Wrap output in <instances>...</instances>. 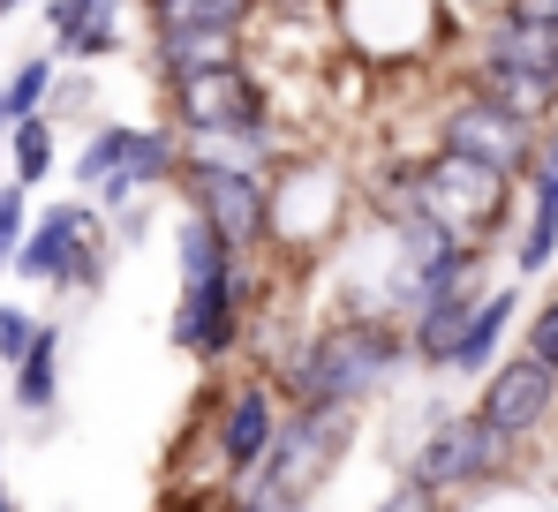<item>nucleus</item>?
<instances>
[{
    "label": "nucleus",
    "instance_id": "obj_1",
    "mask_svg": "<svg viewBox=\"0 0 558 512\" xmlns=\"http://www.w3.org/2000/svg\"><path fill=\"white\" fill-rule=\"evenodd\" d=\"M400 362H415L408 354V325L385 317V309H348V317L317 325L287 354L279 385H287L294 407H348V415H363L371 392H385L400 377Z\"/></svg>",
    "mask_w": 558,
    "mask_h": 512
},
{
    "label": "nucleus",
    "instance_id": "obj_2",
    "mask_svg": "<svg viewBox=\"0 0 558 512\" xmlns=\"http://www.w3.org/2000/svg\"><path fill=\"white\" fill-rule=\"evenodd\" d=\"M174 264H182V302H174L167 340L182 354H196V362H227L242 346V332H250L257 264L234 256L196 211H182V227H174Z\"/></svg>",
    "mask_w": 558,
    "mask_h": 512
},
{
    "label": "nucleus",
    "instance_id": "obj_3",
    "mask_svg": "<svg viewBox=\"0 0 558 512\" xmlns=\"http://www.w3.org/2000/svg\"><path fill=\"white\" fill-rule=\"evenodd\" d=\"M348 444H355V415L348 407H287L272 460H265L257 483L234 490V512H302L332 483V467L348 460Z\"/></svg>",
    "mask_w": 558,
    "mask_h": 512
},
{
    "label": "nucleus",
    "instance_id": "obj_4",
    "mask_svg": "<svg viewBox=\"0 0 558 512\" xmlns=\"http://www.w3.org/2000/svg\"><path fill=\"white\" fill-rule=\"evenodd\" d=\"M506 460H513V437H498V429L468 407V415H438V423L415 437L400 483H415V490H430V498H461V490L498 483Z\"/></svg>",
    "mask_w": 558,
    "mask_h": 512
},
{
    "label": "nucleus",
    "instance_id": "obj_5",
    "mask_svg": "<svg viewBox=\"0 0 558 512\" xmlns=\"http://www.w3.org/2000/svg\"><path fill=\"white\" fill-rule=\"evenodd\" d=\"M544 136H551V129H536V121H521V113L490 106L483 90H461V98L438 113V151H453V159H475V167L506 173L513 188L529 181L536 151H544Z\"/></svg>",
    "mask_w": 558,
    "mask_h": 512
},
{
    "label": "nucleus",
    "instance_id": "obj_6",
    "mask_svg": "<svg viewBox=\"0 0 558 512\" xmlns=\"http://www.w3.org/2000/svg\"><path fill=\"white\" fill-rule=\"evenodd\" d=\"M15 271L23 279H38V287H76V294H98L106 287V242H98V211L92 204H53L38 227H31V242L15 256Z\"/></svg>",
    "mask_w": 558,
    "mask_h": 512
},
{
    "label": "nucleus",
    "instance_id": "obj_7",
    "mask_svg": "<svg viewBox=\"0 0 558 512\" xmlns=\"http://www.w3.org/2000/svg\"><path fill=\"white\" fill-rule=\"evenodd\" d=\"M415 196H423L438 219H453L475 249H483V242L506 227V211H513V181L490 173V167H475V159H453V151H423Z\"/></svg>",
    "mask_w": 558,
    "mask_h": 512
},
{
    "label": "nucleus",
    "instance_id": "obj_8",
    "mask_svg": "<svg viewBox=\"0 0 558 512\" xmlns=\"http://www.w3.org/2000/svg\"><path fill=\"white\" fill-rule=\"evenodd\" d=\"M182 211H196L234 256L272 249V181H257V173L182 167Z\"/></svg>",
    "mask_w": 558,
    "mask_h": 512
},
{
    "label": "nucleus",
    "instance_id": "obj_9",
    "mask_svg": "<svg viewBox=\"0 0 558 512\" xmlns=\"http://www.w3.org/2000/svg\"><path fill=\"white\" fill-rule=\"evenodd\" d=\"M279 392L272 377H234L227 392H219V423H211V452H219V475L242 490V483H257L265 475V460H272L279 444Z\"/></svg>",
    "mask_w": 558,
    "mask_h": 512
},
{
    "label": "nucleus",
    "instance_id": "obj_10",
    "mask_svg": "<svg viewBox=\"0 0 558 512\" xmlns=\"http://www.w3.org/2000/svg\"><path fill=\"white\" fill-rule=\"evenodd\" d=\"M475 415L498 429V437H513V444L536 437V429H551V415H558V369L513 346V354L475 385Z\"/></svg>",
    "mask_w": 558,
    "mask_h": 512
},
{
    "label": "nucleus",
    "instance_id": "obj_11",
    "mask_svg": "<svg viewBox=\"0 0 558 512\" xmlns=\"http://www.w3.org/2000/svg\"><path fill=\"white\" fill-rule=\"evenodd\" d=\"M174 136H242V129H272V98L250 69L234 76H196L174 84Z\"/></svg>",
    "mask_w": 558,
    "mask_h": 512
},
{
    "label": "nucleus",
    "instance_id": "obj_12",
    "mask_svg": "<svg viewBox=\"0 0 558 512\" xmlns=\"http://www.w3.org/2000/svg\"><path fill=\"white\" fill-rule=\"evenodd\" d=\"M475 69H506V76H529V84L558 90V23L498 8L490 23H475Z\"/></svg>",
    "mask_w": 558,
    "mask_h": 512
},
{
    "label": "nucleus",
    "instance_id": "obj_13",
    "mask_svg": "<svg viewBox=\"0 0 558 512\" xmlns=\"http://www.w3.org/2000/svg\"><path fill=\"white\" fill-rule=\"evenodd\" d=\"M151 69L167 90L196 76H234L250 69V31H151Z\"/></svg>",
    "mask_w": 558,
    "mask_h": 512
},
{
    "label": "nucleus",
    "instance_id": "obj_14",
    "mask_svg": "<svg viewBox=\"0 0 558 512\" xmlns=\"http://www.w3.org/2000/svg\"><path fill=\"white\" fill-rule=\"evenodd\" d=\"M483 294H490V271H468L453 294H438L430 309H415V317H408V354H415L423 369H453V354H461Z\"/></svg>",
    "mask_w": 558,
    "mask_h": 512
},
{
    "label": "nucleus",
    "instance_id": "obj_15",
    "mask_svg": "<svg viewBox=\"0 0 558 512\" xmlns=\"http://www.w3.org/2000/svg\"><path fill=\"white\" fill-rule=\"evenodd\" d=\"M46 31L53 53H121V0H46Z\"/></svg>",
    "mask_w": 558,
    "mask_h": 512
},
{
    "label": "nucleus",
    "instance_id": "obj_16",
    "mask_svg": "<svg viewBox=\"0 0 558 512\" xmlns=\"http://www.w3.org/2000/svg\"><path fill=\"white\" fill-rule=\"evenodd\" d=\"M513 317H521V287H490L446 377H468V385H483V377H490V369L506 362V332H513Z\"/></svg>",
    "mask_w": 558,
    "mask_h": 512
},
{
    "label": "nucleus",
    "instance_id": "obj_17",
    "mask_svg": "<svg viewBox=\"0 0 558 512\" xmlns=\"http://www.w3.org/2000/svg\"><path fill=\"white\" fill-rule=\"evenodd\" d=\"M53 400H61V325H46L38 346L15 362V407L23 415H53Z\"/></svg>",
    "mask_w": 558,
    "mask_h": 512
},
{
    "label": "nucleus",
    "instance_id": "obj_18",
    "mask_svg": "<svg viewBox=\"0 0 558 512\" xmlns=\"http://www.w3.org/2000/svg\"><path fill=\"white\" fill-rule=\"evenodd\" d=\"M151 31H250L265 0H144Z\"/></svg>",
    "mask_w": 558,
    "mask_h": 512
},
{
    "label": "nucleus",
    "instance_id": "obj_19",
    "mask_svg": "<svg viewBox=\"0 0 558 512\" xmlns=\"http://www.w3.org/2000/svg\"><path fill=\"white\" fill-rule=\"evenodd\" d=\"M558 264V211L551 204H529V219H521V234H513V271L521 279H544Z\"/></svg>",
    "mask_w": 558,
    "mask_h": 512
},
{
    "label": "nucleus",
    "instance_id": "obj_20",
    "mask_svg": "<svg viewBox=\"0 0 558 512\" xmlns=\"http://www.w3.org/2000/svg\"><path fill=\"white\" fill-rule=\"evenodd\" d=\"M8 159H15V188L46 181V173H53V121H46V113H38V121H15V129H8Z\"/></svg>",
    "mask_w": 558,
    "mask_h": 512
},
{
    "label": "nucleus",
    "instance_id": "obj_21",
    "mask_svg": "<svg viewBox=\"0 0 558 512\" xmlns=\"http://www.w3.org/2000/svg\"><path fill=\"white\" fill-rule=\"evenodd\" d=\"M0 98H8V121H38L46 98H53V53H31V61L0 84Z\"/></svg>",
    "mask_w": 558,
    "mask_h": 512
},
{
    "label": "nucleus",
    "instance_id": "obj_22",
    "mask_svg": "<svg viewBox=\"0 0 558 512\" xmlns=\"http://www.w3.org/2000/svg\"><path fill=\"white\" fill-rule=\"evenodd\" d=\"M129 144H136V129H121V121H113V129H98L92 144L76 151V181H84V188H106L113 173L129 167Z\"/></svg>",
    "mask_w": 558,
    "mask_h": 512
},
{
    "label": "nucleus",
    "instance_id": "obj_23",
    "mask_svg": "<svg viewBox=\"0 0 558 512\" xmlns=\"http://www.w3.org/2000/svg\"><path fill=\"white\" fill-rule=\"evenodd\" d=\"M31 242V188H0V271H15V256Z\"/></svg>",
    "mask_w": 558,
    "mask_h": 512
},
{
    "label": "nucleus",
    "instance_id": "obj_24",
    "mask_svg": "<svg viewBox=\"0 0 558 512\" xmlns=\"http://www.w3.org/2000/svg\"><path fill=\"white\" fill-rule=\"evenodd\" d=\"M38 332H46V325H38L31 309H0V362L15 369V362H23V354L38 346Z\"/></svg>",
    "mask_w": 558,
    "mask_h": 512
},
{
    "label": "nucleus",
    "instance_id": "obj_25",
    "mask_svg": "<svg viewBox=\"0 0 558 512\" xmlns=\"http://www.w3.org/2000/svg\"><path fill=\"white\" fill-rule=\"evenodd\" d=\"M521 354H536V362H551V369H558V294L521 325Z\"/></svg>",
    "mask_w": 558,
    "mask_h": 512
},
{
    "label": "nucleus",
    "instance_id": "obj_26",
    "mask_svg": "<svg viewBox=\"0 0 558 512\" xmlns=\"http://www.w3.org/2000/svg\"><path fill=\"white\" fill-rule=\"evenodd\" d=\"M521 188H529V204H551V211H558V129L544 136V151H536V167H529Z\"/></svg>",
    "mask_w": 558,
    "mask_h": 512
},
{
    "label": "nucleus",
    "instance_id": "obj_27",
    "mask_svg": "<svg viewBox=\"0 0 558 512\" xmlns=\"http://www.w3.org/2000/svg\"><path fill=\"white\" fill-rule=\"evenodd\" d=\"M385 512H446V498H430V490H415V483H400V490L385 498Z\"/></svg>",
    "mask_w": 558,
    "mask_h": 512
},
{
    "label": "nucleus",
    "instance_id": "obj_28",
    "mask_svg": "<svg viewBox=\"0 0 558 512\" xmlns=\"http://www.w3.org/2000/svg\"><path fill=\"white\" fill-rule=\"evenodd\" d=\"M521 15H536V23H558V0H513Z\"/></svg>",
    "mask_w": 558,
    "mask_h": 512
},
{
    "label": "nucleus",
    "instance_id": "obj_29",
    "mask_svg": "<svg viewBox=\"0 0 558 512\" xmlns=\"http://www.w3.org/2000/svg\"><path fill=\"white\" fill-rule=\"evenodd\" d=\"M15 8H31V0H0V15H15Z\"/></svg>",
    "mask_w": 558,
    "mask_h": 512
},
{
    "label": "nucleus",
    "instance_id": "obj_30",
    "mask_svg": "<svg viewBox=\"0 0 558 512\" xmlns=\"http://www.w3.org/2000/svg\"><path fill=\"white\" fill-rule=\"evenodd\" d=\"M0 129H15V121H8V98H0Z\"/></svg>",
    "mask_w": 558,
    "mask_h": 512
},
{
    "label": "nucleus",
    "instance_id": "obj_31",
    "mask_svg": "<svg viewBox=\"0 0 558 512\" xmlns=\"http://www.w3.org/2000/svg\"><path fill=\"white\" fill-rule=\"evenodd\" d=\"M377 512H385V505H377Z\"/></svg>",
    "mask_w": 558,
    "mask_h": 512
}]
</instances>
